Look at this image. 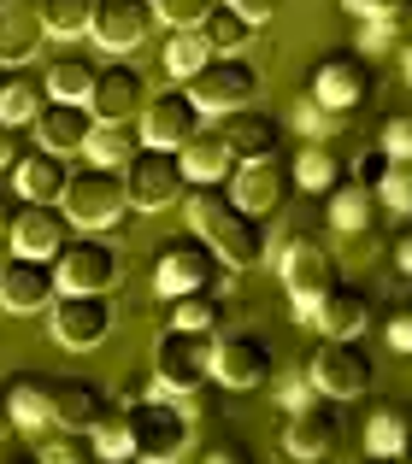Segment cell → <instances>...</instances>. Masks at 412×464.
<instances>
[{"instance_id":"cell-47","label":"cell","mask_w":412,"mask_h":464,"mask_svg":"<svg viewBox=\"0 0 412 464\" xmlns=\"http://www.w3.org/2000/svg\"><path fill=\"white\" fill-rule=\"evenodd\" d=\"M224 6H230V12H241V18L260 30L265 18H277V12H283V0H224Z\"/></svg>"},{"instance_id":"cell-24","label":"cell","mask_w":412,"mask_h":464,"mask_svg":"<svg viewBox=\"0 0 412 464\" xmlns=\"http://www.w3.org/2000/svg\"><path fill=\"white\" fill-rule=\"evenodd\" d=\"M218 136L230 141L236 159H265V153H277V141H283V124H277L271 112H260V106H236V112H224Z\"/></svg>"},{"instance_id":"cell-56","label":"cell","mask_w":412,"mask_h":464,"mask_svg":"<svg viewBox=\"0 0 412 464\" xmlns=\"http://www.w3.org/2000/svg\"><path fill=\"white\" fill-rule=\"evenodd\" d=\"M401 71H407V82H412V35L401 42Z\"/></svg>"},{"instance_id":"cell-41","label":"cell","mask_w":412,"mask_h":464,"mask_svg":"<svg viewBox=\"0 0 412 464\" xmlns=\"http://www.w3.org/2000/svg\"><path fill=\"white\" fill-rule=\"evenodd\" d=\"M89 453H94V441L89 435H77V430H54V441L42 447V464H89Z\"/></svg>"},{"instance_id":"cell-20","label":"cell","mask_w":412,"mask_h":464,"mask_svg":"<svg viewBox=\"0 0 412 464\" xmlns=\"http://www.w3.org/2000/svg\"><path fill=\"white\" fill-rule=\"evenodd\" d=\"M153 0H94V42L101 47H113V53H130V47H142L148 42V30H153Z\"/></svg>"},{"instance_id":"cell-7","label":"cell","mask_w":412,"mask_h":464,"mask_svg":"<svg viewBox=\"0 0 412 464\" xmlns=\"http://www.w3.org/2000/svg\"><path fill=\"white\" fill-rule=\"evenodd\" d=\"M183 89H189V101H195L201 112L224 118V112H236V106H253V94H260V71H253L241 53H212Z\"/></svg>"},{"instance_id":"cell-3","label":"cell","mask_w":412,"mask_h":464,"mask_svg":"<svg viewBox=\"0 0 412 464\" xmlns=\"http://www.w3.org/2000/svg\"><path fill=\"white\" fill-rule=\"evenodd\" d=\"M265 259L283 271V288H289V300H295V312H300V317H312V306H319V300L330 295L336 283H342V265H336V253L324 247L319 236L277 241Z\"/></svg>"},{"instance_id":"cell-37","label":"cell","mask_w":412,"mask_h":464,"mask_svg":"<svg viewBox=\"0 0 412 464\" xmlns=\"http://www.w3.org/2000/svg\"><path fill=\"white\" fill-rule=\"evenodd\" d=\"M206 59H212V42H206L201 30H172V42H165V71H172L177 82H189Z\"/></svg>"},{"instance_id":"cell-35","label":"cell","mask_w":412,"mask_h":464,"mask_svg":"<svg viewBox=\"0 0 412 464\" xmlns=\"http://www.w3.org/2000/svg\"><path fill=\"white\" fill-rule=\"evenodd\" d=\"M201 35L212 42V53H241V47L253 42V24L241 18V12H230L224 0H218L212 12H206V24H201Z\"/></svg>"},{"instance_id":"cell-16","label":"cell","mask_w":412,"mask_h":464,"mask_svg":"<svg viewBox=\"0 0 412 464\" xmlns=\"http://www.w3.org/2000/svg\"><path fill=\"white\" fill-rule=\"evenodd\" d=\"M201 106L189 101V89L183 82H177L172 94H148V106H142V141H148V148H183L189 136H195L201 130Z\"/></svg>"},{"instance_id":"cell-22","label":"cell","mask_w":412,"mask_h":464,"mask_svg":"<svg viewBox=\"0 0 412 464\" xmlns=\"http://www.w3.org/2000/svg\"><path fill=\"white\" fill-rule=\"evenodd\" d=\"M47 24L35 0H0V65H30Z\"/></svg>"},{"instance_id":"cell-36","label":"cell","mask_w":412,"mask_h":464,"mask_svg":"<svg viewBox=\"0 0 412 464\" xmlns=\"http://www.w3.org/2000/svg\"><path fill=\"white\" fill-rule=\"evenodd\" d=\"M142 148V136L130 124H94V136L83 141V153H89V165H124L130 153Z\"/></svg>"},{"instance_id":"cell-1","label":"cell","mask_w":412,"mask_h":464,"mask_svg":"<svg viewBox=\"0 0 412 464\" xmlns=\"http://www.w3.org/2000/svg\"><path fill=\"white\" fill-rule=\"evenodd\" d=\"M183 218H189V236H201L206 247L224 265H236V271H253V265L271 253L265 224L248 206L230 200V188H218V182H195V188L183 194Z\"/></svg>"},{"instance_id":"cell-10","label":"cell","mask_w":412,"mask_h":464,"mask_svg":"<svg viewBox=\"0 0 412 464\" xmlns=\"http://www.w3.org/2000/svg\"><path fill=\"white\" fill-rule=\"evenodd\" d=\"M212 382L236 388V394L265 388V382H271V347H265L260 335H248V329H224V335H212Z\"/></svg>"},{"instance_id":"cell-27","label":"cell","mask_w":412,"mask_h":464,"mask_svg":"<svg viewBox=\"0 0 412 464\" xmlns=\"http://www.w3.org/2000/svg\"><path fill=\"white\" fill-rule=\"evenodd\" d=\"M113 406V400L101 394L94 382H54V430H77L89 435L94 423H101V411Z\"/></svg>"},{"instance_id":"cell-25","label":"cell","mask_w":412,"mask_h":464,"mask_svg":"<svg viewBox=\"0 0 412 464\" xmlns=\"http://www.w3.org/2000/svg\"><path fill=\"white\" fill-rule=\"evenodd\" d=\"M6 418L18 423V430H47L54 423V376H42V371H18L6 382Z\"/></svg>"},{"instance_id":"cell-40","label":"cell","mask_w":412,"mask_h":464,"mask_svg":"<svg viewBox=\"0 0 412 464\" xmlns=\"http://www.w3.org/2000/svg\"><path fill=\"white\" fill-rule=\"evenodd\" d=\"M378 200L395 206V212H412V159H389V170L378 182Z\"/></svg>"},{"instance_id":"cell-55","label":"cell","mask_w":412,"mask_h":464,"mask_svg":"<svg viewBox=\"0 0 412 464\" xmlns=\"http://www.w3.org/2000/svg\"><path fill=\"white\" fill-rule=\"evenodd\" d=\"M0 464H42L35 453H0Z\"/></svg>"},{"instance_id":"cell-52","label":"cell","mask_w":412,"mask_h":464,"mask_svg":"<svg viewBox=\"0 0 412 464\" xmlns=\"http://www.w3.org/2000/svg\"><path fill=\"white\" fill-rule=\"evenodd\" d=\"M389 341H395L401 353H412V312H395V317H389Z\"/></svg>"},{"instance_id":"cell-33","label":"cell","mask_w":412,"mask_h":464,"mask_svg":"<svg viewBox=\"0 0 412 464\" xmlns=\"http://www.w3.org/2000/svg\"><path fill=\"white\" fill-rule=\"evenodd\" d=\"M94 59L89 53H59L54 65H47V77H42V89H47V101H89V89H94Z\"/></svg>"},{"instance_id":"cell-51","label":"cell","mask_w":412,"mask_h":464,"mask_svg":"<svg viewBox=\"0 0 412 464\" xmlns=\"http://www.w3.org/2000/svg\"><path fill=\"white\" fill-rule=\"evenodd\" d=\"M18 206H24V194L0 182V236H12V218H18Z\"/></svg>"},{"instance_id":"cell-14","label":"cell","mask_w":412,"mask_h":464,"mask_svg":"<svg viewBox=\"0 0 412 464\" xmlns=\"http://www.w3.org/2000/svg\"><path fill=\"white\" fill-rule=\"evenodd\" d=\"M289 188H295V170H289L277 153H265V159H236V170H230V200L248 206L253 218H265L271 206H283Z\"/></svg>"},{"instance_id":"cell-13","label":"cell","mask_w":412,"mask_h":464,"mask_svg":"<svg viewBox=\"0 0 412 464\" xmlns=\"http://www.w3.org/2000/svg\"><path fill=\"white\" fill-rule=\"evenodd\" d=\"M142 94H148V77H142L130 59H113V65H101L94 71V89H89V112H94V124H130V118H142Z\"/></svg>"},{"instance_id":"cell-54","label":"cell","mask_w":412,"mask_h":464,"mask_svg":"<svg viewBox=\"0 0 412 464\" xmlns=\"http://www.w3.org/2000/svg\"><path fill=\"white\" fill-rule=\"evenodd\" d=\"M359 464H407V459H401V453H366Z\"/></svg>"},{"instance_id":"cell-32","label":"cell","mask_w":412,"mask_h":464,"mask_svg":"<svg viewBox=\"0 0 412 464\" xmlns=\"http://www.w3.org/2000/svg\"><path fill=\"white\" fill-rule=\"evenodd\" d=\"M295 188H307V194H330L336 182H342V153L330 148V141H300V153H295Z\"/></svg>"},{"instance_id":"cell-29","label":"cell","mask_w":412,"mask_h":464,"mask_svg":"<svg viewBox=\"0 0 412 464\" xmlns=\"http://www.w3.org/2000/svg\"><path fill=\"white\" fill-rule=\"evenodd\" d=\"M412 441V406L407 400H378L366 411V453H407Z\"/></svg>"},{"instance_id":"cell-43","label":"cell","mask_w":412,"mask_h":464,"mask_svg":"<svg viewBox=\"0 0 412 464\" xmlns=\"http://www.w3.org/2000/svg\"><path fill=\"white\" fill-rule=\"evenodd\" d=\"M359 24H366V30H359V47H366V53H389V47L407 35L401 18H359Z\"/></svg>"},{"instance_id":"cell-39","label":"cell","mask_w":412,"mask_h":464,"mask_svg":"<svg viewBox=\"0 0 412 464\" xmlns=\"http://www.w3.org/2000/svg\"><path fill=\"white\" fill-rule=\"evenodd\" d=\"M42 6L47 35H89L94 24V0H35Z\"/></svg>"},{"instance_id":"cell-30","label":"cell","mask_w":412,"mask_h":464,"mask_svg":"<svg viewBox=\"0 0 412 464\" xmlns=\"http://www.w3.org/2000/svg\"><path fill=\"white\" fill-rule=\"evenodd\" d=\"M378 218V188L359 177H342L330 188V229H342V236H359V229Z\"/></svg>"},{"instance_id":"cell-8","label":"cell","mask_w":412,"mask_h":464,"mask_svg":"<svg viewBox=\"0 0 412 464\" xmlns=\"http://www.w3.org/2000/svg\"><path fill=\"white\" fill-rule=\"evenodd\" d=\"M54 283L59 295H106L118 283V247L101 236H71L54 253Z\"/></svg>"},{"instance_id":"cell-31","label":"cell","mask_w":412,"mask_h":464,"mask_svg":"<svg viewBox=\"0 0 412 464\" xmlns=\"http://www.w3.org/2000/svg\"><path fill=\"white\" fill-rule=\"evenodd\" d=\"M42 101H47V89H42V77H30L24 65H12L6 77H0V124H12V130H24L35 112H42Z\"/></svg>"},{"instance_id":"cell-4","label":"cell","mask_w":412,"mask_h":464,"mask_svg":"<svg viewBox=\"0 0 412 464\" xmlns=\"http://www.w3.org/2000/svg\"><path fill=\"white\" fill-rule=\"evenodd\" d=\"M59 206H65V218L77 229H89V236H94V229H113L118 218L130 212L124 170H118V165H83V170H71Z\"/></svg>"},{"instance_id":"cell-18","label":"cell","mask_w":412,"mask_h":464,"mask_svg":"<svg viewBox=\"0 0 412 464\" xmlns=\"http://www.w3.org/2000/svg\"><path fill=\"white\" fill-rule=\"evenodd\" d=\"M59 295L54 283V259H30V253H12L0 265V306L6 312H47Z\"/></svg>"},{"instance_id":"cell-58","label":"cell","mask_w":412,"mask_h":464,"mask_svg":"<svg viewBox=\"0 0 412 464\" xmlns=\"http://www.w3.org/2000/svg\"><path fill=\"white\" fill-rule=\"evenodd\" d=\"M401 459H407V464H412V441H407V453H401Z\"/></svg>"},{"instance_id":"cell-11","label":"cell","mask_w":412,"mask_h":464,"mask_svg":"<svg viewBox=\"0 0 412 464\" xmlns=\"http://www.w3.org/2000/svg\"><path fill=\"white\" fill-rule=\"evenodd\" d=\"M218 253L206 247L201 236H183L172 241V247L160 253V265H153V283H160V295H201V288H218Z\"/></svg>"},{"instance_id":"cell-46","label":"cell","mask_w":412,"mask_h":464,"mask_svg":"<svg viewBox=\"0 0 412 464\" xmlns=\"http://www.w3.org/2000/svg\"><path fill=\"white\" fill-rule=\"evenodd\" d=\"M354 18H401L407 12V0H342Z\"/></svg>"},{"instance_id":"cell-15","label":"cell","mask_w":412,"mask_h":464,"mask_svg":"<svg viewBox=\"0 0 412 464\" xmlns=\"http://www.w3.org/2000/svg\"><path fill=\"white\" fill-rule=\"evenodd\" d=\"M71 236H77V224L65 218V206H59V200H24L18 218H12V236L6 241L18 253H30V259H54Z\"/></svg>"},{"instance_id":"cell-9","label":"cell","mask_w":412,"mask_h":464,"mask_svg":"<svg viewBox=\"0 0 412 464\" xmlns=\"http://www.w3.org/2000/svg\"><path fill=\"white\" fill-rule=\"evenodd\" d=\"M307 376H312V388H319L324 400H359L371 388V353L359 347V341L324 335L319 353L307 359Z\"/></svg>"},{"instance_id":"cell-53","label":"cell","mask_w":412,"mask_h":464,"mask_svg":"<svg viewBox=\"0 0 412 464\" xmlns=\"http://www.w3.org/2000/svg\"><path fill=\"white\" fill-rule=\"evenodd\" d=\"M395 265H401V271L412 276V229H407V236H401V241H395Z\"/></svg>"},{"instance_id":"cell-34","label":"cell","mask_w":412,"mask_h":464,"mask_svg":"<svg viewBox=\"0 0 412 464\" xmlns=\"http://www.w3.org/2000/svg\"><path fill=\"white\" fill-rule=\"evenodd\" d=\"M218 324H224L218 288H201V295H177V300H172V329H189V335H212Z\"/></svg>"},{"instance_id":"cell-38","label":"cell","mask_w":412,"mask_h":464,"mask_svg":"<svg viewBox=\"0 0 412 464\" xmlns=\"http://www.w3.org/2000/svg\"><path fill=\"white\" fill-rule=\"evenodd\" d=\"M89 441H94V459L124 464V459H130V411H124V406H106L101 423L89 430Z\"/></svg>"},{"instance_id":"cell-2","label":"cell","mask_w":412,"mask_h":464,"mask_svg":"<svg viewBox=\"0 0 412 464\" xmlns=\"http://www.w3.org/2000/svg\"><path fill=\"white\" fill-rule=\"evenodd\" d=\"M130 411V459L136 464H177L195 441V423H189V406L165 400H124Z\"/></svg>"},{"instance_id":"cell-42","label":"cell","mask_w":412,"mask_h":464,"mask_svg":"<svg viewBox=\"0 0 412 464\" xmlns=\"http://www.w3.org/2000/svg\"><path fill=\"white\" fill-rule=\"evenodd\" d=\"M212 6H218V0H153V12H160L172 30H201Z\"/></svg>"},{"instance_id":"cell-49","label":"cell","mask_w":412,"mask_h":464,"mask_svg":"<svg viewBox=\"0 0 412 464\" xmlns=\"http://www.w3.org/2000/svg\"><path fill=\"white\" fill-rule=\"evenodd\" d=\"M383 170H389V153L378 148V153H359V170H354V177H359V182H371V188H378V182H383Z\"/></svg>"},{"instance_id":"cell-17","label":"cell","mask_w":412,"mask_h":464,"mask_svg":"<svg viewBox=\"0 0 412 464\" xmlns=\"http://www.w3.org/2000/svg\"><path fill=\"white\" fill-rule=\"evenodd\" d=\"M336 441H342V423H336V400H307V406H295L289 411V423H283V447H289V459H330L336 453Z\"/></svg>"},{"instance_id":"cell-50","label":"cell","mask_w":412,"mask_h":464,"mask_svg":"<svg viewBox=\"0 0 412 464\" xmlns=\"http://www.w3.org/2000/svg\"><path fill=\"white\" fill-rule=\"evenodd\" d=\"M201 464H253V453H248L241 441H218V447H212V453H206Z\"/></svg>"},{"instance_id":"cell-6","label":"cell","mask_w":412,"mask_h":464,"mask_svg":"<svg viewBox=\"0 0 412 464\" xmlns=\"http://www.w3.org/2000/svg\"><path fill=\"white\" fill-rule=\"evenodd\" d=\"M118 170H124L130 206H142V212H165V206H177V200L189 194L183 153H172V148H148V141H142V148L130 153Z\"/></svg>"},{"instance_id":"cell-48","label":"cell","mask_w":412,"mask_h":464,"mask_svg":"<svg viewBox=\"0 0 412 464\" xmlns=\"http://www.w3.org/2000/svg\"><path fill=\"white\" fill-rule=\"evenodd\" d=\"M18 159H24V141H18V130H12V124H0V177H6V170L18 165Z\"/></svg>"},{"instance_id":"cell-19","label":"cell","mask_w":412,"mask_h":464,"mask_svg":"<svg viewBox=\"0 0 412 464\" xmlns=\"http://www.w3.org/2000/svg\"><path fill=\"white\" fill-rule=\"evenodd\" d=\"M307 101H319L330 118H348L359 101H366V59L359 53H330L319 71H312Z\"/></svg>"},{"instance_id":"cell-57","label":"cell","mask_w":412,"mask_h":464,"mask_svg":"<svg viewBox=\"0 0 412 464\" xmlns=\"http://www.w3.org/2000/svg\"><path fill=\"white\" fill-rule=\"evenodd\" d=\"M401 24H407V35H412V0H407V12H401Z\"/></svg>"},{"instance_id":"cell-21","label":"cell","mask_w":412,"mask_h":464,"mask_svg":"<svg viewBox=\"0 0 412 464\" xmlns=\"http://www.w3.org/2000/svg\"><path fill=\"white\" fill-rule=\"evenodd\" d=\"M30 130L47 153H77L83 141L94 136V112L83 101H42V112L30 118Z\"/></svg>"},{"instance_id":"cell-26","label":"cell","mask_w":412,"mask_h":464,"mask_svg":"<svg viewBox=\"0 0 412 464\" xmlns=\"http://www.w3.org/2000/svg\"><path fill=\"white\" fill-rule=\"evenodd\" d=\"M65 182H71L65 153L35 148V153H24L18 165H12V188H18L24 200H59V194H65Z\"/></svg>"},{"instance_id":"cell-44","label":"cell","mask_w":412,"mask_h":464,"mask_svg":"<svg viewBox=\"0 0 412 464\" xmlns=\"http://www.w3.org/2000/svg\"><path fill=\"white\" fill-rule=\"evenodd\" d=\"M389 159H412V112H395L389 124H383V141H378Z\"/></svg>"},{"instance_id":"cell-12","label":"cell","mask_w":412,"mask_h":464,"mask_svg":"<svg viewBox=\"0 0 412 464\" xmlns=\"http://www.w3.org/2000/svg\"><path fill=\"white\" fill-rule=\"evenodd\" d=\"M47 317H54L59 347H71V353H89L113 335V300L106 295H54Z\"/></svg>"},{"instance_id":"cell-23","label":"cell","mask_w":412,"mask_h":464,"mask_svg":"<svg viewBox=\"0 0 412 464\" xmlns=\"http://www.w3.org/2000/svg\"><path fill=\"white\" fill-rule=\"evenodd\" d=\"M366 324H371V300H366V288H354V283H336L330 295L312 306V329H324V335H336V341H359Z\"/></svg>"},{"instance_id":"cell-45","label":"cell","mask_w":412,"mask_h":464,"mask_svg":"<svg viewBox=\"0 0 412 464\" xmlns=\"http://www.w3.org/2000/svg\"><path fill=\"white\" fill-rule=\"evenodd\" d=\"M307 400H319V388H312V376L307 371H295V376H283V382H277V406H307Z\"/></svg>"},{"instance_id":"cell-28","label":"cell","mask_w":412,"mask_h":464,"mask_svg":"<svg viewBox=\"0 0 412 464\" xmlns=\"http://www.w3.org/2000/svg\"><path fill=\"white\" fill-rule=\"evenodd\" d=\"M177 153H183V177L189 182H224L230 170H236V153H230V141L218 136V130H195Z\"/></svg>"},{"instance_id":"cell-5","label":"cell","mask_w":412,"mask_h":464,"mask_svg":"<svg viewBox=\"0 0 412 464\" xmlns=\"http://www.w3.org/2000/svg\"><path fill=\"white\" fill-rule=\"evenodd\" d=\"M153 382L160 394L189 400L212 382V335H189V329H165L153 341Z\"/></svg>"}]
</instances>
